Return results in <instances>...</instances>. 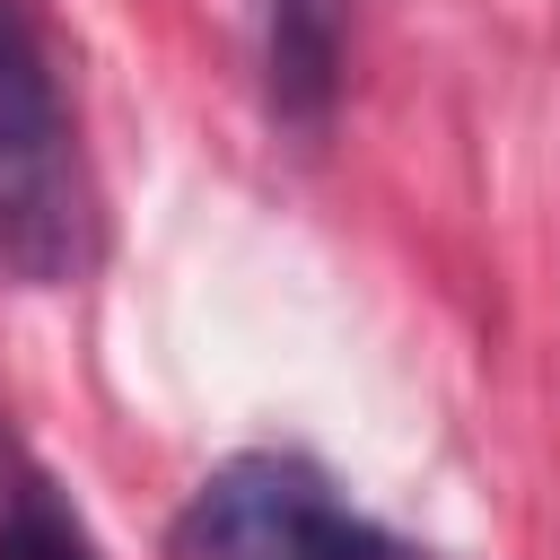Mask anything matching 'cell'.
<instances>
[{"instance_id": "1", "label": "cell", "mask_w": 560, "mask_h": 560, "mask_svg": "<svg viewBox=\"0 0 560 560\" xmlns=\"http://www.w3.org/2000/svg\"><path fill=\"white\" fill-rule=\"evenodd\" d=\"M88 262V175L52 52L18 0H0V271L61 289Z\"/></svg>"}, {"instance_id": "2", "label": "cell", "mask_w": 560, "mask_h": 560, "mask_svg": "<svg viewBox=\"0 0 560 560\" xmlns=\"http://www.w3.org/2000/svg\"><path fill=\"white\" fill-rule=\"evenodd\" d=\"M166 560H429L332 490L306 455H228L166 525Z\"/></svg>"}, {"instance_id": "3", "label": "cell", "mask_w": 560, "mask_h": 560, "mask_svg": "<svg viewBox=\"0 0 560 560\" xmlns=\"http://www.w3.org/2000/svg\"><path fill=\"white\" fill-rule=\"evenodd\" d=\"M341 52H350V0H262V61L280 122L324 131L341 96Z\"/></svg>"}, {"instance_id": "4", "label": "cell", "mask_w": 560, "mask_h": 560, "mask_svg": "<svg viewBox=\"0 0 560 560\" xmlns=\"http://www.w3.org/2000/svg\"><path fill=\"white\" fill-rule=\"evenodd\" d=\"M0 560H105L61 481L18 438H0Z\"/></svg>"}]
</instances>
